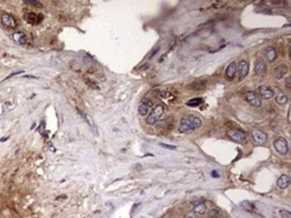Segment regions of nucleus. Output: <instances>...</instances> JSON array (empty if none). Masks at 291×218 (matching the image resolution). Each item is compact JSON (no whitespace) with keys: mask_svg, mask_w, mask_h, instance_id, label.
<instances>
[{"mask_svg":"<svg viewBox=\"0 0 291 218\" xmlns=\"http://www.w3.org/2000/svg\"><path fill=\"white\" fill-rule=\"evenodd\" d=\"M202 124V122L199 117L194 116V115H187L184 116L181 119L178 131L180 133H186L190 131H194L201 127Z\"/></svg>","mask_w":291,"mask_h":218,"instance_id":"f257e3e1","label":"nucleus"},{"mask_svg":"<svg viewBox=\"0 0 291 218\" xmlns=\"http://www.w3.org/2000/svg\"><path fill=\"white\" fill-rule=\"evenodd\" d=\"M164 113V106L162 105H158L155 108L152 109V111L150 113L148 117L146 118V123L150 125L154 124L158 119L161 118L162 114Z\"/></svg>","mask_w":291,"mask_h":218,"instance_id":"f03ea898","label":"nucleus"},{"mask_svg":"<svg viewBox=\"0 0 291 218\" xmlns=\"http://www.w3.org/2000/svg\"><path fill=\"white\" fill-rule=\"evenodd\" d=\"M252 141L256 146H261L267 141V135L260 130H254L251 132Z\"/></svg>","mask_w":291,"mask_h":218,"instance_id":"7ed1b4c3","label":"nucleus"},{"mask_svg":"<svg viewBox=\"0 0 291 218\" xmlns=\"http://www.w3.org/2000/svg\"><path fill=\"white\" fill-rule=\"evenodd\" d=\"M228 136L235 142L237 143H242L246 141V133L240 130L232 129L228 131Z\"/></svg>","mask_w":291,"mask_h":218,"instance_id":"20e7f679","label":"nucleus"},{"mask_svg":"<svg viewBox=\"0 0 291 218\" xmlns=\"http://www.w3.org/2000/svg\"><path fill=\"white\" fill-rule=\"evenodd\" d=\"M245 98L252 106L260 107L261 105V100L254 91H246L245 93Z\"/></svg>","mask_w":291,"mask_h":218,"instance_id":"39448f33","label":"nucleus"},{"mask_svg":"<svg viewBox=\"0 0 291 218\" xmlns=\"http://www.w3.org/2000/svg\"><path fill=\"white\" fill-rule=\"evenodd\" d=\"M274 148L277 150V152L279 153L280 155H287V152H288L287 141L284 138H282V137L278 138L274 141Z\"/></svg>","mask_w":291,"mask_h":218,"instance_id":"423d86ee","label":"nucleus"},{"mask_svg":"<svg viewBox=\"0 0 291 218\" xmlns=\"http://www.w3.org/2000/svg\"><path fill=\"white\" fill-rule=\"evenodd\" d=\"M287 72V66L286 65H279L278 66H276L272 72V75L275 79L277 80H280L282 79Z\"/></svg>","mask_w":291,"mask_h":218,"instance_id":"0eeeda50","label":"nucleus"},{"mask_svg":"<svg viewBox=\"0 0 291 218\" xmlns=\"http://www.w3.org/2000/svg\"><path fill=\"white\" fill-rule=\"evenodd\" d=\"M237 69H238L239 79L243 80L247 76V74L249 72V64L246 61L242 60V61L239 62L238 66H237Z\"/></svg>","mask_w":291,"mask_h":218,"instance_id":"6e6552de","label":"nucleus"},{"mask_svg":"<svg viewBox=\"0 0 291 218\" xmlns=\"http://www.w3.org/2000/svg\"><path fill=\"white\" fill-rule=\"evenodd\" d=\"M258 91H259V94L261 97H263L264 98H266V99H270L274 96V91L270 87L265 86V85L260 86L258 88Z\"/></svg>","mask_w":291,"mask_h":218,"instance_id":"1a4fd4ad","label":"nucleus"},{"mask_svg":"<svg viewBox=\"0 0 291 218\" xmlns=\"http://www.w3.org/2000/svg\"><path fill=\"white\" fill-rule=\"evenodd\" d=\"M2 22L5 26L8 27V28L11 29H14L16 27V22L14 21V19L13 18V16H11L8 14H4L1 17Z\"/></svg>","mask_w":291,"mask_h":218,"instance_id":"9d476101","label":"nucleus"},{"mask_svg":"<svg viewBox=\"0 0 291 218\" xmlns=\"http://www.w3.org/2000/svg\"><path fill=\"white\" fill-rule=\"evenodd\" d=\"M193 205V212L198 214H203L206 211V206L202 201L196 200L192 202Z\"/></svg>","mask_w":291,"mask_h":218,"instance_id":"9b49d317","label":"nucleus"},{"mask_svg":"<svg viewBox=\"0 0 291 218\" xmlns=\"http://www.w3.org/2000/svg\"><path fill=\"white\" fill-rule=\"evenodd\" d=\"M236 62H231L228 67L226 68V72H225V74H226V77L228 79V80H233L236 76Z\"/></svg>","mask_w":291,"mask_h":218,"instance_id":"f8f14e48","label":"nucleus"},{"mask_svg":"<svg viewBox=\"0 0 291 218\" xmlns=\"http://www.w3.org/2000/svg\"><path fill=\"white\" fill-rule=\"evenodd\" d=\"M277 57H278L277 50L273 47H268L265 49V57H266L267 61L272 63L276 60Z\"/></svg>","mask_w":291,"mask_h":218,"instance_id":"ddd939ff","label":"nucleus"},{"mask_svg":"<svg viewBox=\"0 0 291 218\" xmlns=\"http://www.w3.org/2000/svg\"><path fill=\"white\" fill-rule=\"evenodd\" d=\"M254 72L258 76H264L266 73V65L263 61H257L254 65Z\"/></svg>","mask_w":291,"mask_h":218,"instance_id":"4468645a","label":"nucleus"},{"mask_svg":"<svg viewBox=\"0 0 291 218\" xmlns=\"http://www.w3.org/2000/svg\"><path fill=\"white\" fill-rule=\"evenodd\" d=\"M207 82L204 80H194L193 82L190 83L189 88L193 90H202L206 88Z\"/></svg>","mask_w":291,"mask_h":218,"instance_id":"2eb2a0df","label":"nucleus"},{"mask_svg":"<svg viewBox=\"0 0 291 218\" xmlns=\"http://www.w3.org/2000/svg\"><path fill=\"white\" fill-rule=\"evenodd\" d=\"M290 184V177L287 174H282L277 181V185L280 189H287Z\"/></svg>","mask_w":291,"mask_h":218,"instance_id":"dca6fc26","label":"nucleus"},{"mask_svg":"<svg viewBox=\"0 0 291 218\" xmlns=\"http://www.w3.org/2000/svg\"><path fill=\"white\" fill-rule=\"evenodd\" d=\"M276 102L280 105H285L287 102V97L286 94L279 89H276V96H275Z\"/></svg>","mask_w":291,"mask_h":218,"instance_id":"f3484780","label":"nucleus"},{"mask_svg":"<svg viewBox=\"0 0 291 218\" xmlns=\"http://www.w3.org/2000/svg\"><path fill=\"white\" fill-rule=\"evenodd\" d=\"M13 39H14V40L17 44H19V45H24V44L26 43V37H25V35H24L22 32H18L14 33V35H13Z\"/></svg>","mask_w":291,"mask_h":218,"instance_id":"a211bd4d","label":"nucleus"},{"mask_svg":"<svg viewBox=\"0 0 291 218\" xmlns=\"http://www.w3.org/2000/svg\"><path fill=\"white\" fill-rule=\"evenodd\" d=\"M149 106L145 104V103H143V102H142V104L139 105V107H138V111H139V114L142 115V116H144V115H146L147 114H148V112H149Z\"/></svg>","mask_w":291,"mask_h":218,"instance_id":"6ab92c4d","label":"nucleus"},{"mask_svg":"<svg viewBox=\"0 0 291 218\" xmlns=\"http://www.w3.org/2000/svg\"><path fill=\"white\" fill-rule=\"evenodd\" d=\"M202 101L203 100L202 98H192V99H190V100H188L187 102V105L188 106H198V105H200L202 103Z\"/></svg>","mask_w":291,"mask_h":218,"instance_id":"aec40b11","label":"nucleus"},{"mask_svg":"<svg viewBox=\"0 0 291 218\" xmlns=\"http://www.w3.org/2000/svg\"><path fill=\"white\" fill-rule=\"evenodd\" d=\"M27 21L30 22V23H32V24H35V23H38L39 21H38V15L36 14H33V13H30L27 14Z\"/></svg>","mask_w":291,"mask_h":218,"instance_id":"412c9836","label":"nucleus"},{"mask_svg":"<svg viewBox=\"0 0 291 218\" xmlns=\"http://www.w3.org/2000/svg\"><path fill=\"white\" fill-rule=\"evenodd\" d=\"M26 4H29L31 6H37V7H41V4L39 2V1H36V0H25L24 1Z\"/></svg>","mask_w":291,"mask_h":218,"instance_id":"4be33fe9","label":"nucleus"},{"mask_svg":"<svg viewBox=\"0 0 291 218\" xmlns=\"http://www.w3.org/2000/svg\"><path fill=\"white\" fill-rule=\"evenodd\" d=\"M279 214L282 218H290V212L285 209H282L279 211Z\"/></svg>","mask_w":291,"mask_h":218,"instance_id":"5701e85b","label":"nucleus"},{"mask_svg":"<svg viewBox=\"0 0 291 218\" xmlns=\"http://www.w3.org/2000/svg\"><path fill=\"white\" fill-rule=\"evenodd\" d=\"M186 218H197V217H196L195 213H194L193 211H190V212H188V213L187 214Z\"/></svg>","mask_w":291,"mask_h":218,"instance_id":"b1692460","label":"nucleus"},{"mask_svg":"<svg viewBox=\"0 0 291 218\" xmlns=\"http://www.w3.org/2000/svg\"><path fill=\"white\" fill-rule=\"evenodd\" d=\"M161 146H162L163 148H169V149H176V147L175 146H170V145H168V144H164V143H161L160 144Z\"/></svg>","mask_w":291,"mask_h":218,"instance_id":"393cba45","label":"nucleus"},{"mask_svg":"<svg viewBox=\"0 0 291 218\" xmlns=\"http://www.w3.org/2000/svg\"><path fill=\"white\" fill-rule=\"evenodd\" d=\"M287 80V82H286V85L287 84V88L290 89V76H288Z\"/></svg>","mask_w":291,"mask_h":218,"instance_id":"a878e982","label":"nucleus"}]
</instances>
